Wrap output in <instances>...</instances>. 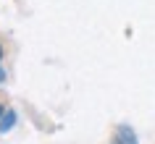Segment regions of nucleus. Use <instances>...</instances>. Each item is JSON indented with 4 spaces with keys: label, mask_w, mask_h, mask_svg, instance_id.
Segmentation results:
<instances>
[{
    "label": "nucleus",
    "mask_w": 155,
    "mask_h": 144,
    "mask_svg": "<svg viewBox=\"0 0 155 144\" xmlns=\"http://www.w3.org/2000/svg\"><path fill=\"white\" fill-rule=\"evenodd\" d=\"M13 123H16V113H13V110H8L5 115H3V120H0V134L11 131V128H13Z\"/></svg>",
    "instance_id": "obj_2"
},
{
    "label": "nucleus",
    "mask_w": 155,
    "mask_h": 144,
    "mask_svg": "<svg viewBox=\"0 0 155 144\" xmlns=\"http://www.w3.org/2000/svg\"><path fill=\"white\" fill-rule=\"evenodd\" d=\"M0 58H3V47H0Z\"/></svg>",
    "instance_id": "obj_5"
},
{
    "label": "nucleus",
    "mask_w": 155,
    "mask_h": 144,
    "mask_svg": "<svg viewBox=\"0 0 155 144\" xmlns=\"http://www.w3.org/2000/svg\"><path fill=\"white\" fill-rule=\"evenodd\" d=\"M110 144H137V134H134L129 126H118V131H116V136H113Z\"/></svg>",
    "instance_id": "obj_1"
},
{
    "label": "nucleus",
    "mask_w": 155,
    "mask_h": 144,
    "mask_svg": "<svg viewBox=\"0 0 155 144\" xmlns=\"http://www.w3.org/2000/svg\"><path fill=\"white\" fill-rule=\"evenodd\" d=\"M0 118H3V105H0Z\"/></svg>",
    "instance_id": "obj_4"
},
{
    "label": "nucleus",
    "mask_w": 155,
    "mask_h": 144,
    "mask_svg": "<svg viewBox=\"0 0 155 144\" xmlns=\"http://www.w3.org/2000/svg\"><path fill=\"white\" fill-rule=\"evenodd\" d=\"M3 79H5V73H3V71H0V81H3Z\"/></svg>",
    "instance_id": "obj_3"
}]
</instances>
